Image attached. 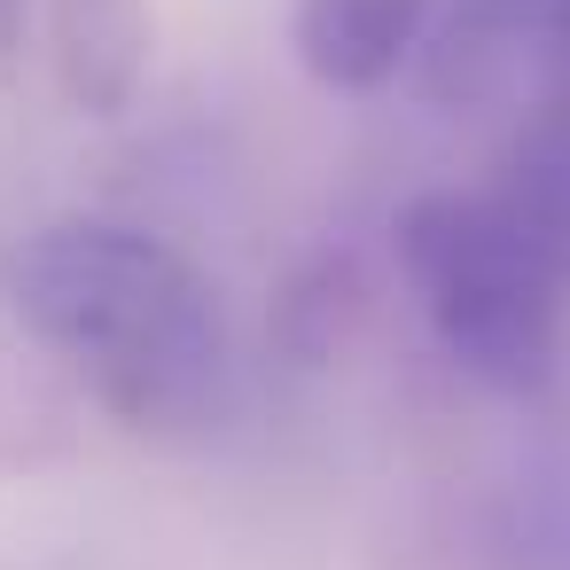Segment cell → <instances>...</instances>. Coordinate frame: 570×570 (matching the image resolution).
Masks as SVG:
<instances>
[{"instance_id":"cell-7","label":"cell","mask_w":570,"mask_h":570,"mask_svg":"<svg viewBox=\"0 0 570 570\" xmlns=\"http://www.w3.org/2000/svg\"><path fill=\"white\" fill-rule=\"evenodd\" d=\"M352 321H360V266L344 258V250H328V258H313L297 282H289V297H282V313H274V328H282V344L305 360V367H321L328 352H344V336H352Z\"/></svg>"},{"instance_id":"cell-4","label":"cell","mask_w":570,"mask_h":570,"mask_svg":"<svg viewBox=\"0 0 570 570\" xmlns=\"http://www.w3.org/2000/svg\"><path fill=\"white\" fill-rule=\"evenodd\" d=\"M430 17L438 0H297L289 48L328 95H375L422 56Z\"/></svg>"},{"instance_id":"cell-9","label":"cell","mask_w":570,"mask_h":570,"mask_svg":"<svg viewBox=\"0 0 570 570\" xmlns=\"http://www.w3.org/2000/svg\"><path fill=\"white\" fill-rule=\"evenodd\" d=\"M562 56H570V0H562Z\"/></svg>"},{"instance_id":"cell-5","label":"cell","mask_w":570,"mask_h":570,"mask_svg":"<svg viewBox=\"0 0 570 570\" xmlns=\"http://www.w3.org/2000/svg\"><path fill=\"white\" fill-rule=\"evenodd\" d=\"M484 196L531 243V258L570 289V87H547L539 102H523V126L508 134Z\"/></svg>"},{"instance_id":"cell-1","label":"cell","mask_w":570,"mask_h":570,"mask_svg":"<svg viewBox=\"0 0 570 570\" xmlns=\"http://www.w3.org/2000/svg\"><path fill=\"white\" fill-rule=\"evenodd\" d=\"M9 313L79 375L126 430H204L227 414L235 352L219 289L149 227L126 219H48L0 258Z\"/></svg>"},{"instance_id":"cell-2","label":"cell","mask_w":570,"mask_h":570,"mask_svg":"<svg viewBox=\"0 0 570 570\" xmlns=\"http://www.w3.org/2000/svg\"><path fill=\"white\" fill-rule=\"evenodd\" d=\"M399 274L438 336V352L484 391H539L562 360L570 289L531 258V243L492 212V196L430 188L399 212Z\"/></svg>"},{"instance_id":"cell-3","label":"cell","mask_w":570,"mask_h":570,"mask_svg":"<svg viewBox=\"0 0 570 570\" xmlns=\"http://www.w3.org/2000/svg\"><path fill=\"white\" fill-rule=\"evenodd\" d=\"M547 56H562V0H438L422 40V87L438 102H515Z\"/></svg>"},{"instance_id":"cell-6","label":"cell","mask_w":570,"mask_h":570,"mask_svg":"<svg viewBox=\"0 0 570 570\" xmlns=\"http://www.w3.org/2000/svg\"><path fill=\"white\" fill-rule=\"evenodd\" d=\"M56 79L71 110L118 118L149 79V0H48Z\"/></svg>"},{"instance_id":"cell-8","label":"cell","mask_w":570,"mask_h":570,"mask_svg":"<svg viewBox=\"0 0 570 570\" xmlns=\"http://www.w3.org/2000/svg\"><path fill=\"white\" fill-rule=\"evenodd\" d=\"M17 32H24V0H0V63H9Z\"/></svg>"}]
</instances>
